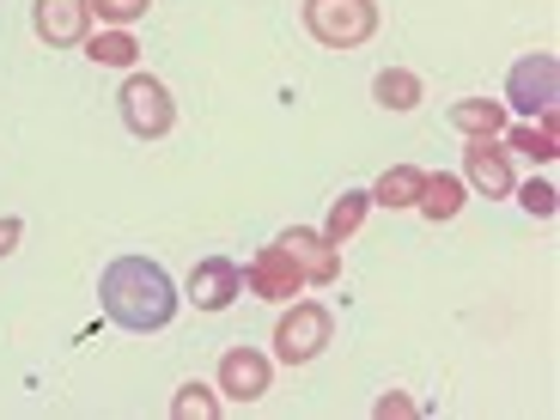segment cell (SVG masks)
Instances as JSON below:
<instances>
[{
  "label": "cell",
  "mask_w": 560,
  "mask_h": 420,
  "mask_svg": "<svg viewBox=\"0 0 560 420\" xmlns=\"http://www.w3.org/2000/svg\"><path fill=\"white\" fill-rule=\"evenodd\" d=\"M19 238H25V220L19 213H0V256H13Z\"/></svg>",
  "instance_id": "23"
},
{
  "label": "cell",
  "mask_w": 560,
  "mask_h": 420,
  "mask_svg": "<svg viewBox=\"0 0 560 420\" xmlns=\"http://www.w3.org/2000/svg\"><path fill=\"white\" fill-rule=\"evenodd\" d=\"M420 183H427V171H420V165H390L378 183H372V201H378V208H415Z\"/></svg>",
  "instance_id": "15"
},
{
  "label": "cell",
  "mask_w": 560,
  "mask_h": 420,
  "mask_svg": "<svg viewBox=\"0 0 560 420\" xmlns=\"http://www.w3.org/2000/svg\"><path fill=\"white\" fill-rule=\"evenodd\" d=\"M268 378H275V365H268V353L256 348H225L220 353V390L225 402H262L268 396Z\"/></svg>",
  "instance_id": "9"
},
{
  "label": "cell",
  "mask_w": 560,
  "mask_h": 420,
  "mask_svg": "<svg viewBox=\"0 0 560 420\" xmlns=\"http://www.w3.org/2000/svg\"><path fill=\"white\" fill-rule=\"evenodd\" d=\"M220 415V396L208 390V384H183L177 396H171V420H213Z\"/></svg>",
  "instance_id": "19"
},
{
  "label": "cell",
  "mask_w": 560,
  "mask_h": 420,
  "mask_svg": "<svg viewBox=\"0 0 560 420\" xmlns=\"http://www.w3.org/2000/svg\"><path fill=\"white\" fill-rule=\"evenodd\" d=\"M31 25L49 49H73L92 31V0H31Z\"/></svg>",
  "instance_id": "10"
},
{
  "label": "cell",
  "mask_w": 560,
  "mask_h": 420,
  "mask_svg": "<svg viewBox=\"0 0 560 420\" xmlns=\"http://www.w3.org/2000/svg\"><path fill=\"white\" fill-rule=\"evenodd\" d=\"M238 293H244V268L232 262V256H201V262L189 268V287H183V299L196 311H225Z\"/></svg>",
  "instance_id": "8"
},
{
  "label": "cell",
  "mask_w": 560,
  "mask_h": 420,
  "mask_svg": "<svg viewBox=\"0 0 560 420\" xmlns=\"http://www.w3.org/2000/svg\"><path fill=\"white\" fill-rule=\"evenodd\" d=\"M147 7L153 0H92V19H104V25H135V19H147Z\"/></svg>",
  "instance_id": "21"
},
{
  "label": "cell",
  "mask_w": 560,
  "mask_h": 420,
  "mask_svg": "<svg viewBox=\"0 0 560 420\" xmlns=\"http://www.w3.org/2000/svg\"><path fill=\"white\" fill-rule=\"evenodd\" d=\"M244 287H250L256 299H268V305H293V293L305 287V275H299V262L280 244H262V250L244 262Z\"/></svg>",
  "instance_id": "6"
},
{
  "label": "cell",
  "mask_w": 560,
  "mask_h": 420,
  "mask_svg": "<svg viewBox=\"0 0 560 420\" xmlns=\"http://www.w3.org/2000/svg\"><path fill=\"white\" fill-rule=\"evenodd\" d=\"M463 201H469V183H463L457 171H427V183H420V201H415V208L439 225V220H457Z\"/></svg>",
  "instance_id": "12"
},
{
  "label": "cell",
  "mask_w": 560,
  "mask_h": 420,
  "mask_svg": "<svg viewBox=\"0 0 560 420\" xmlns=\"http://www.w3.org/2000/svg\"><path fill=\"white\" fill-rule=\"evenodd\" d=\"M372 415H378V420H415L420 402H415V396H402V390H384L378 402H372Z\"/></svg>",
  "instance_id": "22"
},
{
  "label": "cell",
  "mask_w": 560,
  "mask_h": 420,
  "mask_svg": "<svg viewBox=\"0 0 560 420\" xmlns=\"http://www.w3.org/2000/svg\"><path fill=\"white\" fill-rule=\"evenodd\" d=\"M365 213H372V189H341L336 208H329V220H323V238H329V244L341 250V244H348L353 232H360Z\"/></svg>",
  "instance_id": "14"
},
{
  "label": "cell",
  "mask_w": 560,
  "mask_h": 420,
  "mask_svg": "<svg viewBox=\"0 0 560 420\" xmlns=\"http://www.w3.org/2000/svg\"><path fill=\"white\" fill-rule=\"evenodd\" d=\"M305 31L323 49H360L378 31V0H305Z\"/></svg>",
  "instance_id": "2"
},
{
  "label": "cell",
  "mask_w": 560,
  "mask_h": 420,
  "mask_svg": "<svg viewBox=\"0 0 560 420\" xmlns=\"http://www.w3.org/2000/svg\"><path fill=\"white\" fill-rule=\"evenodd\" d=\"M505 147H518V153H530L536 165H548V159H560V140H555V110L536 116V128H512V140Z\"/></svg>",
  "instance_id": "18"
},
{
  "label": "cell",
  "mask_w": 560,
  "mask_h": 420,
  "mask_svg": "<svg viewBox=\"0 0 560 420\" xmlns=\"http://www.w3.org/2000/svg\"><path fill=\"white\" fill-rule=\"evenodd\" d=\"M329 341H336V317H329V305H317V299H293L287 317L275 323V360L280 365H311Z\"/></svg>",
  "instance_id": "3"
},
{
  "label": "cell",
  "mask_w": 560,
  "mask_h": 420,
  "mask_svg": "<svg viewBox=\"0 0 560 420\" xmlns=\"http://www.w3.org/2000/svg\"><path fill=\"white\" fill-rule=\"evenodd\" d=\"M505 98H512V110H524V116L555 110V98H560V61L548 56V49L512 61V73H505Z\"/></svg>",
  "instance_id": "5"
},
{
  "label": "cell",
  "mask_w": 560,
  "mask_h": 420,
  "mask_svg": "<svg viewBox=\"0 0 560 420\" xmlns=\"http://www.w3.org/2000/svg\"><path fill=\"white\" fill-rule=\"evenodd\" d=\"M451 128L463 140H493V135H505V104L500 98H457L451 104Z\"/></svg>",
  "instance_id": "13"
},
{
  "label": "cell",
  "mask_w": 560,
  "mask_h": 420,
  "mask_svg": "<svg viewBox=\"0 0 560 420\" xmlns=\"http://www.w3.org/2000/svg\"><path fill=\"white\" fill-rule=\"evenodd\" d=\"M463 183H469V189H481L488 201H500V196H512V189H518L512 159H505V147H493V140H469V147H463Z\"/></svg>",
  "instance_id": "11"
},
{
  "label": "cell",
  "mask_w": 560,
  "mask_h": 420,
  "mask_svg": "<svg viewBox=\"0 0 560 420\" xmlns=\"http://www.w3.org/2000/svg\"><path fill=\"white\" fill-rule=\"evenodd\" d=\"M372 98L384 104V110H415L427 92H420V73H408V68H384L378 80H372Z\"/></svg>",
  "instance_id": "16"
},
{
  "label": "cell",
  "mask_w": 560,
  "mask_h": 420,
  "mask_svg": "<svg viewBox=\"0 0 560 420\" xmlns=\"http://www.w3.org/2000/svg\"><path fill=\"white\" fill-rule=\"evenodd\" d=\"M275 244L299 262L305 287H336V280H341V250H336L329 238H323V232H311V225H287V232H280Z\"/></svg>",
  "instance_id": "7"
},
{
  "label": "cell",
  "mask_w": 560,
  "mask_h": 420,
  "mask_svg": "<svg viewBox=\"0 0 560 420\" xmlns=\"http://www.w3.org/2000/svg\"><path fill=\"white\" fill-rule=\"evenodd\" d=\"M98 305L116 329H128V336H159V329L177 323L183 293L171 287V275L153 256H116L98 280Z\"/></svg>",
  "instance_id": "1"
},
{
  "label": "cell",
  "mask_w": 560,
  "mask_h": 420,
  "mask_svg": "<svg viewBox=\"0 0 560 420\" xmlns=\"http://www.w3.org/2000/svg\"><path fill=\"white\" fill-rule=\"evenodd\" d=\"M116 104H122L128 135H140V140L171 135V122H177V104H171L165 80H153V73H128L122 92H116Z\"/></svg>",
  "instance_id": "4"
},
{
  "label": "cell",
  "mask_w": 560,
  "mask_h": 420,
  "mask_svg": "<svg viewBox=\"0 0 560 420\" xmlns=\"http://www.w3.org/2000/svg\"><path fill=\"white\" fill-rule=\"evenodd\" d=\"M512 196H518L524 213H536V220H555V213H560V189L548 177H530L524 189H512Z\"/></svg>",
  "instance_id": "20"
},
{
  "label": "cell",
  "mask_w": 560,
  "mask_h": 420,
  "mask_svg": "<svg viewBox=\"0 0 560 420\" xmlns=\"http://www.w3.org/2000/svg\"><path fill=\"white\" fill-rule=\"evenodd\" d=\"M85 56L98 61V68H135V61H140V43L128 37L122 25H116V31H98V37H85Z\"/></svg>",
  "instance_id": "17"
}]
</instances>
